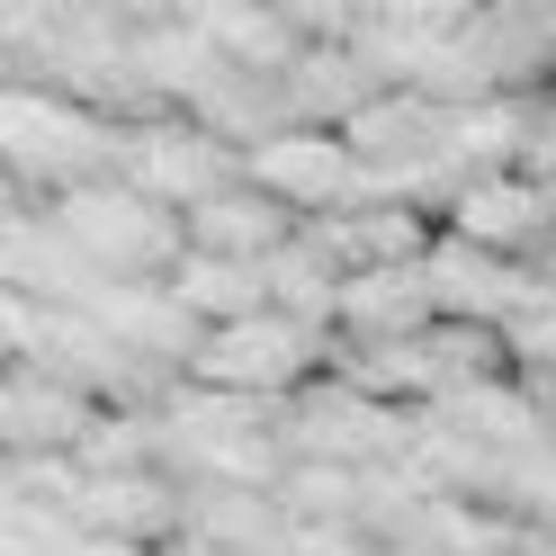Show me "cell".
I'll list each match as a JSON object with an SVG mask.
<instances>
[{
  "instance_id": "cell-1",
  "label": "cell",
  "mask_w": 556,
  "mask_h": 556,
  "mask_svg": "<svg viewBox=\"0 0 556 556\" xmlns=\"http://www.w3.org/2000/svg\"><path fill=\"white\" fill-rule=\"evenodd\" d=\"M0 153H10V180H37L46 198H73V189H99L117 180V153H126V126L81 109L63 90H10L0 99Z\"/></svg>"
},
{
  "instance_id": "cell-2",
  "label": "cell",
  "mask_w": 556,
  "mask_h": 556,
  "mask_svg": "<svg viewBox=\"0 0 556 556\" xmlns=\"http://www.w3.org/2000/svg\"><path fill=\"white\" fill-rule=\"evenodd\" d=\"M54 233L99 269V278H170L189 261V216L135 198L126 180H99V189H73V198H46Z\"/></svg>"
},
{
  "instance_id": "cell-3",
  "label": "cell",
  "mask_w": 556,
  "mask_h": 556,
  "mask_svg": "<svg viewBox=\"0 0 556 556\" xmlns=\"http://www.w3.org/2000/svg\"><path fill=\"white\" fill-rule=\"evenodd\" d=\"M332 332L315 324H296V315H252V324H225V332H206V351H198V387H225V395H252V404H296L315 377H332Z\"/></svg>"
},
{
  "instance_id": "cell-4",
  "label": "cell",
  "mask_w": 556,
  "mask_h": 556,
  "mask_svg": "<svg viewBox=\"0 0 556 556\" xmlns=\"http://www.w3.org/2000/svg\"><path fill=\"white\" fill-rule=\"evenodd\" d=\"M117 180L135 198L170 206V216H198L206 198L242 189V153L216 144L198 117H153V126H126V153H117Z\"/></svg>"
},
{
  "instance_id": "cell-5",
  "label": "cell",
  "mask_w": 556,
  "mask_h": 556,
  "mask_svg": "<svg viewBox=\"0 0 556 556\" xmlns=\"http://www.w3.org/2000/svg\"><path fill=\"white\" fill-rule=\"evenodd\" d=\"M242 180L269 189L288 216L315 225V216H341V206H351L359 162H351V144H341L332 126H288V135H269V144L242 153Z\"/></svg>"
},
{
  "instance_id": "cell-6",
  "label": "cell",
  "mask_w": 556,
  "mask_h": 556,
  "mask_svg": "<svg viewBox=\"0 0 556 556\" xmlns=\"http://www.w3.org/2000/svg\"><path fill=\"white\" fill-rule=\"evenodd\" d=\"M81 539H117V547H180L189 539V484L170 476H90L73 503Z\"/></svg>"
},
{
  "instance_id": "cell-7",
  "label": "cell",
  "mask_w": 556,
  "mask_h": 556,
  "mask_svg": "<svg viewBox=\"0 0 556 556\" xmlns=\"http://www.w3.org/2000/svg\"><path fill=\"white\" fill-rule=\"evenodd\" d=\"M99 395L63 387L46 368H10V387H0V440H10V458H81L90 431H99Z\"/></svg>"
},
{
  "instance_id": "cell-8",
  "label": "cell",
  "mask_w": 556,
  "mask_h": 556,
  "mask_svg": "<svg viewBox=\"0 0 556 556\" xmlns=\"http://www.w3.org/2000/svg\"><path fill=\"white\" fill-rule=\"evenodd\" d=\"M440 233H458V242H476V252H494V261H530L539 242H556V206H547V189L530 170H494V180L458 189Z\"/></svg>"
},
{
  "instance_id": "cell-9",
  "label": "cell",
  "mask_w": 556,
  "mask_h": 556,
  "mask_svg": "<svg viewBox=\"0 0 556 556\" xmlns=\"http://www.w3.org/2000/svg\"><path fill=\"white\" fill-rule=\"evenodd\" d=\"M189 27L225 54V73L269 81V90L305 63V27L288 10H261V0H189Z\"/></svg>"
},
{
  "instance_id": "cell-10",
  "label": "cell",
  "mask_w": 556,
  "mask_h": 556,
  "mask_svg": "<svg viewBox=\"0 0 556 556\" xmlns=\"http://www.w3.org/2000/svg\"><path fill=\"white\" fill-rule=\"evenodd\" d=\"M305 233V216H288L269 189H225V198H206L198 216H189V252H216V261H278L288 242Z\"/></svg>"
},
{
  "instance_id": "cell-11",
  "label": "cell",
  "mask_w": 556,
  "mask_h": 556,
  "mask_svg": "<svg viewBox=\"0 0 556 556\" xmlns=\"http://www.w3.org/2000/svg\"><path fill=\"white\" fill-rule=\"evenodd\" d=\"M170 296H180L206 332H225V324L269 315V269H261V261H216V252H189L180 269H170Z\"/></svg>"
},
{
  "instance_id": "cell-12",
  "label": "cell",
  "mask_w": 556,
  "mask_h": 556,
  "mask_svg": "<svg viewBox=\"0 0 556 556\" xmlns=\"http://www.w3.org/2000/svg\"><path fill=\"white\" fill-rule=\"evenodd\" d=\"M359 494H368V476L324 467V458H296V467H288V484H278L288 520H351V530H359Z\"/></svg>"
},
{
  "instance_id": "cell-13",
  "label": "cell",
  "mask_w": 556,
  "mask_h": 556,
  "mask_svg": "<svg viewBox=\"0 0 556 556\" xmlns=\"http://www.w3.org/2000/svg\"><path fill=\"white\" fill-rule=\"evenodd\" d=\"M162 556H225V547H206V539H180V547H162Z\"/></svg>"
}]
</instances>
